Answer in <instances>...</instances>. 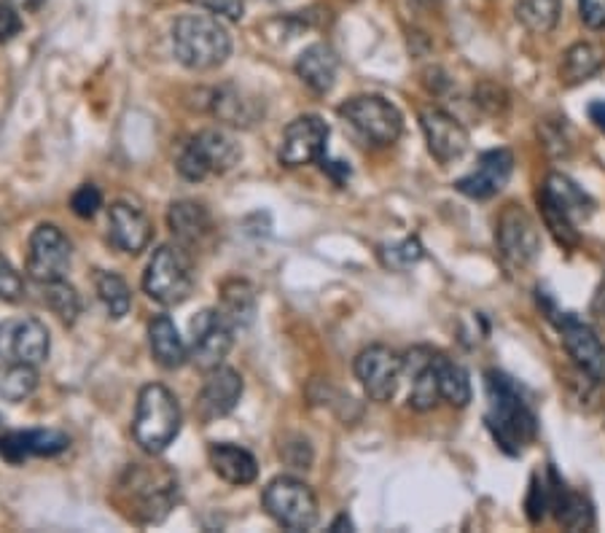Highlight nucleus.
Segmentation results:
<instances>
[{
	"mask_svg": "<svg viewBox=\"0 0 605 533\" xmlns=\"http://www.w3.org/2000/svg\"><path fill=\"white\" fill-rule=\"evenodd\" d=\"M488 429L503 453L520 455L538 434V420L517 383L503 372H488Z\"/></svg>",
	"mask_w": 605,
	"mask_h": 533,
	"instance_id": "obj_1",
	"label": "nucleus"
},
{
	"mask_svg": "<svg viewBox=\"0 0 605 533\" xmlns=\"http://www.w3.org/2000/svg\"><path fill=\"white\" fill-rule=\"evenodd\" d=\"M173 52L189 70H213L231 55L229 30L216 14H186L173 27Z\"/></svg>",
	"mask_w": 605,
	"mask_h": 533,
	"instance_id": "obj_2",
	"label": "nucleus"
},
{
	"mask_svg": "<svg viewBox=\"0 0 605 533\" xmlns=\"http://www.w3.org/2000/svg\"><path fill=\"white\" fill-rule=\"evenodd\" d=\"M178 434H181V407H178L175 394L159 383L146 385L138 396V410H135V442L146 453L157 455L168 450Z\"/></svg>",
	"mask_w": 605,
	"mask_h": 533,
	"instance_id": "obj_3",
	"label": "nucleus"
},
{
	"mask_svg": "<svg viewBox=\"0 0 605 533\" xmlns=\"http://www.w3.org/2000/svg\"><path fill=\"white\" fill-rule=\"evenodd\" d=\"M144 288L153 302L164 307L186 302L194 288V270L189 253L181 246L157 248L144 275Z\"/></svg>",
	"mask_w": 605,
	"mask_h": 533,
	"instance_id": "obj_4",
	"label": "nucleus"
},
{
	"mask_svg": "<svg viewBox=\"0 0 605 533\" xmlns=\"http://www.w3.org/2000/svg\"><path fill=\"white\" fill-rule=\"evenodd\" d=\"M242 151L235 144V138L221 129H202L194 135L186 146L181 148L178 157V173L186 181H202L207 175L229 173L240 162Z\"/></svg>",
	"mask_w": 605,
	"mask_h": 533,
	"instance_id": "obj_5",
	"label": "nucleus"
},
{
	"mask_svg": "<svg viewBox=\"0 0 605 533\" xmlns=\"http://www.w3.org/2000/svg\"><path fill=\"white\" fill-rule=\"evenodd\" d=\"M266 514L288 531H310L318 523V499L307 483L296 477H275L264 488Z\"/></svg>",
	"mask_w": 605,
	"mask_h": 533,
	"instance_id": "obj_6",
	"label": "nucleus"
},
{
	"mask_svg": "<svg viewBox=\"0 0 605 533\" xmlns=\"http://www.w3.org/2000/svg\"><path fill=\"white\" fill-rule=\"evenodd\" d=\"M340 116L375 146H393L403 133L401 111L379 94L350 98L340 105Z\"/></svg>",
	"mask_w": 605,
	"mask_h": 533,
	"instance_id": "obj_7",
	"label": "nucleus"
},
{
	"mask_svg": "<svg viewBox=\"0 0 605 533\" xmlns=\"http://www.w3.org/2000/svg\"><path fill=\"white\" fill-rule=\"evenodd\" d=\"M498 251L509 266H530L541 253V235H538L536 222L525 207L512 203L503 207L495 227Z\"/></svg>",
	"mask_w": 605,
	"mask_h": 533,
	"instance_id": "obj_8",
	"label": "nucleus"
},
{
	"mask_svg": "<svg viewBox=\"0 0 605 533\" xmlns=\"http://www.w3.org/2000/svg\"><path fill=\"white\" fill-rule=\"evenodd\" d=\"M70 270V240L55 224H41L30 235L27 272L35 283L62 281Z\"/></svg>",
	"mask_w": 605,
	"mask_h": 533,
	"instance_id": "obj_9",
	"label": "nucleus"
},
{
	"mask_svg": "<svg viewBox=\"0 0 605 533\" xmlns=\"http://www.w3.org/2000/svg\"><path fill=\"white\" fill-rule=\"evenodd\" d=\"M49 359V329L38 318H9L0 324V361L41 366Z\"/></svg>",
	"mask_w": 605,
	"mask_h": 533,
	"instance_id": "obj_10",
	"label": "nucleus"
},
{
	"mask_svg": "<svg viewBox=\"0 0 605 533\" xmlns=\"http://www.w3.org/2000/svg\"><path fill=\"white\" fill-rule=\"evenodd\" d=\"M235 342V326L221 316V310H202L192 321V348H189V359L199 366V370L210 372L224 364Z\"/></svg>",
	"mask_w": 605,
	"mask_h": 533,
	"instance_id": "obj_11",
	"label": "nucleus"
},
{
	"mask_svg": "<svg viewBox=\"0 0 605 533\" xmlns=\"http://www.w3.org/2000/svg\"><path fill=\"white\" fill-rule=\"evenodd\" d=\"M403 361L388 345H372L355 359V377L372 401H390L399 390Z\"/></svg>",
	"mask_w": 605,
	"mask_h": 533,
	"instance_id": "obj_12",
	"label": "nucleus"
},
{
	"mask_svg": "<svg viewBox=\"0 0 605 533\" xmlns=\"http://www.w3.org/2000/svg\"><path fill=\"white\" fill-rule=\"evenodd\" d=\"M557 329H560L562 345H566L573 364L592 383H605V345L601 342V337L595 334V329L581 321V318L571 316V313L557 321Z\"/></svg>",
	"mask_w": 605,
	"mask_h": 533,
	"instance_id": "obj_13",
	"label": "nucleus"
},
{
	"mask_svg": "<svg viewBox=\"0 0 605 533\" xmlns=\"http://www.w3.org/2000/svg\"><path fill=\"white\" fill-rule=\"evenodd\" d=\"M326 140H329V124L316 114H305L288 124L281 144V165L286 168H301L323 157Z\"/></svg>",
	"mask_w": 605,
	"mask_h": 533,
	"instance_id": "obj_14",
	"label": "nucleus"
},
{
	"mask_svg": "<svg viewBox=\"0 0 605 533\" xmlns=\"http://www.w3.org/2000/svg\"><path fill=\"white\" fill-rule=\"evenodd\" d=\"M514 173V154L509 148H492L479 157L477 170L455 181V189L471 200H490L509 183Z\"/></svg>",
	"mask_w": 605,
	"mask_h": 533,
	"instance_id": "obj_15",
	"label": "nucleus"
},
{
	"mask_svg": "<svg viewBox=\"0 0 605 533\" xmlns=\"http://www.w3.org/2000/svg\"><path fill=\"white\" fill-rule=\"evenodd\" d=\"M425 140H429V151L433 159L442 165L455 162L468 151V133L466 127L453 114L442 109H425L420 114Z\"/></svg>",
	"mask_w": 605,
	"mask_h": 533,
	"instance_id": "obj_16",
	"label": "nucleus"
},
{
	"mask_svg": "<svg viewBox=\"0 0 605 533\" xmlns=\"http://www.w3.org/2000/svg\"><path fill=\"white\" fill-rule=\"evenodd\" d=\"M68 434L57 429H33V431H9L0 436V458L9 464H25L27 458H52L68 450Z\"/></svg>",
	"mask_w": 605,
	"mask_h": 533,
	"instance_id": "obj_17",
	"label": "nucleus"
},
{
	"mask_svg": "<svg viewBox=\"0 0 605 533\" xmlns=\"http://www.w3.org/2000/svg\"><path fill=\"white\" fill-rule=\"evenodd\" d=\"M242 396V377L240 372L229 370V366H216L207 372L205 385L199 394V415L202 420L224 418L240 405Z\"/></svg>",
	"mask_w": 605,
	"mask_h": 533,
	"instance_id": "obj_18",
	"label": "nucleus"
},
{
	"mask_svg": "<svg viewBox=\"0 0 605 533\" xmlns=\"http://www.w3.org/2000/svg\"><path fill=\"white\" fill-rule=\"evenodd\" d=\"M538 200L551 205L555 211H560L566 218H571L577 227L595 213V200L566 173H549L541 192H538Z\"/></svg>",
	"mask_w": 605,
	"mask_h": 533,
	"instance_id": "obj_19",
	"label": "nucleus"
},
{
	"mask_svg": "<svg viewBox=\"0 0 605 533\" xmlns=\"http://www.w3.org/2000/svg\"><path fill=\"white\" fill-rule=\"evenodd\" d=\"M433 351L429 348H412L403 355V372L412 381V390H409V407L418 412H429L438 405L442 399V390H438V377L433 370Z\"/></svg>",
	"mask_w": 605,
	"mask_h": 533,
	"instance_id": "obj_20",
	"label": "nucleus"
},
{
	"mask_svg": "<svg viewBox=\"0 0 605 533\" xmlns=\"http://www.w3.org/2000/svg\"><path fill=\"white\" fill-rule=\"evenodd\" d=\"M151 222L129 203H114L109 211V237L124 253H140L151 242Z\"/></svg>",
	"mask_w": 605,
	"mask_h": 533,
	"instance_id": "obj_21",
	"label": "nucleus"
},
{
	"mask_svg": "<svg viewBox=\"0 0 605 533\" xmlns=\"http://www.w3.org/2000/svg\"><path fill=\"white\" fill-rule=\"evenodd\" d=\"M549 509L555 512L557 523L566 531H590L595 525V509L586 496L568 488L555 469H549Z\"/></svg>",
	"mask_w": 605,
	"mask_h": 533,
	"instance_id": "obj_22",
	"label": "nucleus"
},
{
	"mask_svg": "<svg viewBox=\"0 0 605 533\" xmlns=\"http://www.w3.org/2000/svg\"><path fill=\"white\" fill-rule=\"evenodd\" d=\"M340 70V59L329 44H312L296 59V76L316 94L331 92Z\"/></svg>",
	"mask_w": 605,
	"mask_h": 533,
	"instance_id": "obj_23",
	"label": "nucleus"
},
{
	"mask_svg": "<svg viewBox=\"0 0 605 533\" xmlns=\"http://www.w3.org/2000/svg\"><path fill=\"white\" fill-rule=\"evenodd\" d=\"M210 466L229 485H251L259 477L256 458L248 450L229 442L210 444Z\"/></svg>",
	"mask_w": 605,
	"mask_h": 533,
	"instance_id": "obj_24",
	"label": "nucleus"
},
{
	"mask_svg": "<svg viewBox=\"0 0 605 533\" xmlns=\"http://www.w3.org/2000/svg\"><path fill=\"white\" fill-rule=\"evenodd\" d=\"M148 342H151V353L164 370H178L186 364L189 348L183 345L181 334H178L175 324L168 316H157L148 324Z\"/></svg>",
	"mask_w": 605,
	"mask_h": 533,
	"instance_id": "obj_25",
	"label": "nucleus"
},
{
	"mask_svg": "<svg viewBox=\"0 0 605 533\" xmlns=\"http://www.w3.org/2000/svg\"><path fill=\"white\" fill-rule=\"evenodd\" d=\"M168 224L181 242H199L202 237L210 235L213 227L207 207L194 203V200H181V203L170 205Z\"/></svg>",
	"mask_w": 605,
	"mask_h": 533,
	"instance_id": "obj_26",
	"label": "nucleus"
},
{
	"mask_svg": "<svg viewBox=\"0 0 605 533\" xmlns=\"http://www.w3.org/2000/svg\"><path fill=\"white\" fill-rule=\"evenodd\" d=\"M433 370L438 377V390L442 399L453 407H466L471 401V377H468L466 366L458 364L449 355H433Z\"/></svg>",
	"mask_w": 605,
	"mask_h": 533,
	"instance_id": "obj_27",
	"label": "nucleus"
},
{
	"mask_svg": "<svg viewBox=\"0 0 605 533\" xmlns=\"http://www.w3.org/2000/svg\"><path fill=\"white\" fill-rule=\"evenodd\" d=\"M603 59L605 57L601 46L586 44V41L573 44L571 49L566 52V57H562V65H560L562 84L577 87V84H584V81H590L592 76L603 68Z\"/></svg>",
	"mask_w": 605,
	"mask_h": 533,
	"instance_id": "obj_28",
	"label": "nucleus"
},
{
	"mask_svg": "<svg viewBox=\"0 0 605 533\" xmlns=\"http://www.w3.org/2000/svg\"><path fill=\"white\" fill-rule=\"evenodd\" d=\"M213 111L221 122L235 124V127H251L259 118V103L256 98H248L246 92L235 87H224L221 92H216V100H213Z\"/></svg>",
	"mask_w": 605,
	"mask_h": 533,
	"instance_id": "obj_29",
	"label": "nucleus"
},
{
	"mask_svg": "<svg viewBox=\"0 0 605 533\" xmlns=\"http://www.w3.org/2000/svg\"><path fill=\"white\" fill-rule=\"evenodd\" d=\"M218 310L235 329L251 326L253 316H256V294H253V288L246 281H231L224 286Z\"/></svg>",
	"mask_w": 605,
	"mask_h": 533,
	"instance_id": "obj_30",
	"label": "nucleus"
},
{
	"mask_svg": "<svg viewBox=\"0 0 605 533\" xmlns=\"http://www.w3.org/2000/svg\"><path fill=\"white\" fill-rule=\"evenodd\" d=\"M517 22L533 35H549L562 14V0H517Z\"/></svg>",
	"mask_w": 605,
	"mask_h": 533,
	"instance_id": "obj_31",
	"label": "nucleus"
},
{
	"mask_svg": "<svg viewBox=\"0 0 605 533\" xmlns=\"http://www.w3.org/2000/svg\"><path fill=\"white\" fill-rule=\"evenodd\" d=\"M38 388V366L0 361V396L9 401H25Z\"/></svg>",
	"mask_w": 605,
	"mask_h": 533,
	"instance_id": "obj_32",
	"label": "nucleus"
},
{
	"mask_svg": "<svg viewBox=\"0 0 605 533\" xmlns=\"http://www.w3.org/2000/svg\"><path fill=\"white\" fill-rule=\"evenodd\" d=\"M44 286V302L46 307H49L52 313L59 318V321L65 324H76V318H79L81 313V299L79 292H76L73 286H70L68 281H49V283H41Z\"/></svg>",
	"mask_w": 605,
	"mask_h": 533,
	"instance_id": "obj_33",
	"label": "nucleus"
},
{
	"mask_svg": "<svg viewBox=\"0 0 605 533\" xmlns=\"http://www.w3.org/2000/svg\"><path fill=\"white\" fill-rule=\"evenodd\" d=\"M98 294L100 299H103L105 310L111 313V318H124L129 313L133 294H129V286L116 275V272H100Z\"/></svg>",
	"mask_w": 605,
	"mask_h": 533,
	"instance_id": "obj_34",
	"label": "nucleus"
},
{
	"mask_svg": "<svg viewBox=\"0 0 605 533\" xmlns=\"http://www.w3.org/2000/svg\"><path fill=\"white\" fill-rule=\"evenodd\" d=\"M423 257H425L423 246H420V240H414V237H407V240H401L399 246L385 248L383 251L385 264L393 266V270H407V266L418 264Z\"/></svg>",
	"mask_w": 605,
	"mask_h": 533,
	"instance_id": "obj_35",
	"label": "nucleus"
},
{
	"mask_svg": "<svg viewBox=\"0 0 605 533\" xmlns=\"http://www.w3.org/2000/svg\"><path fill=\"white\" fill-rule=\"evenodd\" d=\"M525 509H527V518H530V523H541V520L547 518L549 485L541 483V479H538V474H533V479H530V494H527Z\"/></svg>",
	"mask_w": 605,
	"mask_h": 533,
	"instance_id": "obj_36",
	"label": "nucleus"
},
{
	"mask_svg": "<svg viewBox=\"0 0 605 533\" xmlns=\"http://www.w3.org/2000/svg\"><path fill=\"white\" fill-rule=\"evenodd\" d=\"M70 207H73V213L79 218H92L94 213L103 207V194H100V189L92 186V183H84V186L76 189L73 197H70Z\"/></svg>",
	"mask_w": 605,
	"mask_h": 533,
	"instance_id": "obj_37",
	"label": "nucleus"
},
{
	"mask_svg": "<svg viewBox=\"0 0 605 533\" xmlns=\"http://www.w3.org/2000/svg\"><path fill=\"white\" fill-rule=\"evenodd\" d=\"M25 294V281L20 272L11 266L9 259L0 257V299L3 302H20Z\"/></svg>",
	"mask_w": 605,
	"mask_h": 533,
	"instance_id": "obj_38",
	"label": "nucleus"
},
{
	"mask_svg": "<svg viewBox=\"0 0 605 533\" xmlns=\"http://www.w3.org/2000/svg\"><path fill=\"white\" fill-rule=\"evenodd\" d=\"M210 14L227 16V20H242L246 14V0H199Z\"/></svg>",
	"mask_w": 605,
	"mask_h": 533,
	"instance_id": "obj_39",
	"label": "nucleus"
},
{
	"mask_svg": "<svg viewBox=\"0 0 605 533\" xmlns=\"http://www.w3.org/2000/svg\"><path fill=\"white\" fill-rule=\"evenodd\" d=\"M581 22L592 30L605 27V0H579Z\"/></svg>",
	"mask_w": 605,
	"mask_h": 533,
	"instance_id": "obj_40",
	"label": "nucleus"
},
{
	"mask_svg": "<svg viewBox=\"0 0 605 533\" xmlns=\"http://www.w3.org/2000/svg\"><path fill=\"white\" fill-rule=\"evenodd\" d=\"M22 30V20L16 14L14 5L0 3V41H11L14 35H20Z\"/></svg>",
	"mask_w": 605,
	"mask_h": 533,
	"instance_id": "obj_41",
	"label": "nucleus"
},
{
	"mask_svg": "<svg viewBox=\"0 0 605 533\" xmlns=\"http://www.w3.org/2000/svg\"><path fill=\"white\" fill-rule=\"evenodd\" d=\"M590 118L605 133V100H595V103L590 105Z\"/></svg>",
	"mask_w": 605,
	"mask_h": 533,
	"instance_id": "obj_42",
	"label": "nucleus"
},
{
	"mask_svg": "<svg viewBox=\"0 0 605 533\" xmlns=\"http://www.w3.org/2000/svg\"><path fill=\"white\" fill-rule=\"evenodd\" d=\"M11 5H16V9H25V11H35L41 9V5L46 3V0H9Z\"/></svg>",
	"mask_w": 605,
	"mask_h": 533,
	"instance_id": "obj_43",
	"label": "nucleus"
},
{
	"mask_svg": "<svg viewBox=\"0 0 605 533\" xmlns=\"http://www.w3.org/2000/svg\"><path fill=\"white\" fill-rule=\"evenodd\" d=\"M331 531H353V520H350L347 514H340V518L331 523Z\"/></svg>",
	"mask_w": 605,
	"mask_h": 533,
	"instance_id": "obj_44",
	"label": "nucleus"
},
{
	"mask_svg": "<svg viewBox=\"0 0 605 533\" xmlns=\"http://www.w3.org/2000/svg\"><path fill=\"white\" fill-rule=\"evenodd\" d=\"M414 3H420V5H425V9H431V5H438V3H442V0H414Z\"/></svg>",
	"mask_w": 605,
	"mask_h": 533,
	"instance_id": "obj_45",
	"label": "nucleus"
},
{
	"mask_svg": "<svg viewBox=\"0 0 605 533\" xmlns=\"http://www.w3.org/2000/svg\"><path fill=\"white\" fill-rule=\"evenodd\" d=\"M0 426H3V418H0Z\"/></svg>",
	"mask_w": 605,
	"mask_h": 533,
	"instance_id": "obj_46",
	"label": "nucleus"
}]
</instances>
